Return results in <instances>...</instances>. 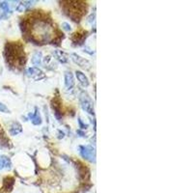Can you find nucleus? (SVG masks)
I'll return each mask as SVG.
<instances>
[{"instance_id": "nucleus-13", "label": "nucleus", "mask_w": 193, "mask_h": 193, "mask_svg": "<svg viewBox=\"0 0 193 193\" xmlns=\"http://www.w3.org/2000/svg\"><path fill=\"white\" fill-rule=\"evenodd\" d=\"M29 117L30 119L32 120V123L34 125H41L42 124V118H41V115H40V113L38 112V109L36 108V112H35L34 114H29Z\"/></svg>"}, {"instance_id": "nucleus-10", "label": "nucleus", "mask_w": 193, "mask_h": 193, "mask_svg": "<svg viewBox=\"0 0 193 193\" xmlns=\"http://www.w3.org/2000/svg\"><path fill=\"white\" fill-rule=\"evenodd\" d=\"M76 77H77V79L78 81H79L84 87H87L89 85V80H88V78H87V76L82 73V72H79V71H76Z\"/></svg>"}, {"instance_id": "nucleus-19", "label": "nucleus", "mask_w": 193, "mask_h": 193, "mask_svg": "<svg viewBox=\"0 0 193 193\" xmlns=\"http://www.w3.org/2000/svg\"><path fill=\"white\" fill-rule=\"evenodd\" d=\"M62 27H63V29L66 30V31H71V30H72L71 25H70L69 23H67V22H63V23H62Z\"/></svg>"}, {"instance_id": "nucleus-9", "label": "nucleus", "mask_w": 193, "mask_h": 193, "mask_svg": "<svg viewBox=\"0 0 193 193\" xmlns=\"http://www.w3.org/2000/svg\"><path fill=\"white\" fill-rule=\"evenodd\" d=\"M65 85L68 89H72L74 86V78L71 72H67L65 74Z\"/></svg>"}, {"instance_id": "nucleus-11", "label": "nucleus", "mask_w": 193, "mask_h": 193, "mask_svg": "<svg viewBox=\"0 0 193 193\" xmlns=\"http://www.w3.org/2000/svg\"><path fill=\"white\" fill-rule=\"evenodd\" d=\"M3 168L10 169L11 168V161L5 155H0V170Z\"/></svg>"}, {"instance_id": "nucleus-2", "label": "nucleus", "mask_w": 193, "mask_h": 193, "mask_svg": "<svg viewBox=\"0 0 193 193\" xmlns=\"http://www.w3.org/2000/svg\"><path fill=\"white\" fill-rule=\"evenodd\" d=\"M5 55L7 61L14 66L21 67L25 63L24 51L21 47H17L14 43H7L5 47Z\"/></svg>"}, {"instance_id": "nucleus-14", "label": "nucleus", "mask_w": 193, "mask_h": 193, "mask_svg": "<svg viewBox=\"0 0 193 193\" xmlns=\"http://www.w3.org/2000/svg\"><path fill=\"white\" fill-rule=\"evenodd\" d=\"M54 54L56 56V58L60 61L61 63H67L68 62V55L67 53H65L62 50H55Z\"/></svg>"}, {"instance_id": "nucleus-7", "label": "nucleus", "mask_w": 193, "mask_h": 193, "mask_svg": "<svg viewBox=\"0 0 193 193\" xmlns=\"http://www.w3.org/2000/svg\"><path fill=\"white\" fill-rule=\"evenodd\" d=\"M72 57H73L74 62L76 63L77 65H79V66L82 67V68L89 67V66L91 65L88 60H86L85 58L80 57L79 55H77V54H75V53H73V54H72Z\"/></svg>"}, {"instance_id": "nucleus-15", "label": "nucleus", "mask_w": 193, "mask_h": 193, "mask_svg": "<svg viewBox=\"0 0 193 193\" xmlns=\"http://www.w3.org/2000/svg\"><path fill=\"white\" fill-rule=\"evenodd\" d=\"M31 62L33 65H40L42 62V52L41 51H36L32 56Z\"/></svg>"}, {"instance_id": "nucleus-20", "label": "nucleus", "mask_w": 193, "mask_h": 193, "mask_svg": "<svg viewBox=\"0 0 193 193\" xmlns=\"http://www.w3.org/2000/svg\"><path fill=\"white\" fill-rule=\"evenodd\" d=\"M78 123H79V126H80V128H83V129H84V128H87V127H88L87 125H85V124H84V123L82 122V120H81L80 118L78 119Z\"/></svg>"}, {"instance_id": "nucleus-18", "label": "nucleus", "mask_w": 193, "mask_h": 193, "mask_svg": "<svg viewBox=\"0 0 193 193\" xmlns=\"http://www.w3.org/2000/svg\"><path fill=\"white\" fill-rule=\"evenodd\" d=\"M0 112H4V113H9L10 110L8 109V107L5 104H3L2 102H0Z\"/></svg>"}, {"instance_id": "nucleus-3", "label": "nucleus", "mask_w": 193, "mask_h": 193, "mask_svg": "<svg viewBox=\"0 0 193 193\" xmlns=\"http://www.w3.org/2000/svg\"><path fill=\"white\" fill-rule=\"evenodd\" d=\"M68 7L69 9H66V13H68L69 16H71L72 19H74V21H78V19L80 17L81 14H82V9H81V5L79 4V1H68Z\"/></svg>"}, {"instance_id": "nucleus-1", "label": "nucleus", "mask_w": 193, "mask_h": 193, "mask_svg": "<svg viewBox=\"0 0 193 193\" xmlns=\"http://www.w3.org/2000/svg\"><path fill=\"white\" fill-rule=\"evenodd\" d=\"M53 26L51 24L49 20H47L45 17L42 19H35L32 21L31 27V41L35 42V43H48L51 41V38L53 36Z\"/></svg>"}, {"instance_id": "nucleus-17", "label": "nucleus", "mask_w": 193, "mask_h": 193, "mask_svg": "<svg viewBox=\"0 0 193 193\" xmlns=\"http://www.w3.org/2000/svg\"><path fill=\"white\" fill-rule=\"evenodd\" d=\"M0 9L3 11V13L9 12V4L8 2H0Z\"/></svg>"}, {"instance_id": "nucleus-5", "label": "nucleus", "mask_w": 193, "mask_h": 193, "mask_svg": "<svg viewBox=\"0 0 193 193\" xmlns=\"http://www.w3.org/2000/svg\"><path fill=\"white\" fill-rule=\"evenodd\" d=\"M79 152L80 155L83 159L90 160V161H95V150L90 147V146H80L79 147Z\"/></svg>"}, {"instance_id": "nucleus-6", "label": "nucleus", "mask_w": 193, "mask_h": 193, "mask_svg": "<svg viewBox=\"0 0 193 193\" xmlns=\"http://www.w3.org/2000/svg\"><path fill=\"white\" fill-rule=\"evenodd\" d=\"M27 75L34 78L35 80H40L42 78H45L46 75L43 74V73L41 71L39 68L33 67V68H29L27 70Z\"/></svg>"}, {"instance_id": "nucleus-8", "label": "nucleus", "mask_w": 193, "mask_h": 193, "mask_svg": "<svg viewBox=\"0 0 193 193\" xmlns=\"http://www.w3.org/2000/svg\"><path fill=\"white\" fill-rule=\"evenodd\" d=\"M87 32L86 31H82V33H79V32H76L73 35V37H72V40L76 43L77 45H82V43L83 41L85 40L86 36H87Z\"/></svg>"}, {"instance_id": "nucleus-12", "label": "nucleus", "mask_w": 193, "mask_h": 193, "mask_svg": "<svg viewBox=\"0 0 193 193\" xmlns=\"http://www.w3.org/2000/svg\"><path fill=\"white\" fill-rule=\"evenodd\" d=\"M21 131H22V128L19 123H16V122L12 123V125L10 127V133L12 135H16L20 132H21Z\"/></svg>"}, {"instance_id": "nucleus-16", "label": "nucleus", "mask_w": 193, "mask_h": 193, "mask_svg": "<svg viewBox=\"0 0 193 193\" xmlns=\"http://www.w3.org/2000/svg\"><path fill=\"white\" fill-rule=\"evenodd\" d=\"M13 186H14V179L13 178H6L4 180V187L6 190L10 191L12 188H13Z\"/></svg>"}, {"instance_id": "nucleus-4", "label": "nucleus", "mask_w": 193, "mask_h": 193, "mask_svg": "<svg viewBox=\"0 0 193 193\" xmlns=\"http://www.w3.org/2000/svg\"><path fill=\"white\" fill-rule=\"evenodd\" d=\"M79 101L81 104V107L83 110L88 112L89 114H94V104L90 96L87 95L85 92H82L79 96Z\"/></svg>"}]
</instances>
